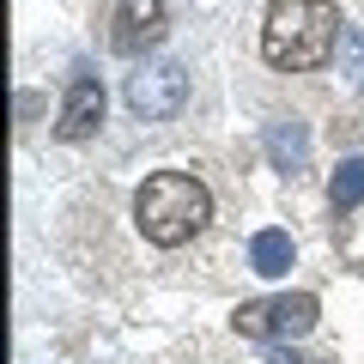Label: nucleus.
I'll return each instance as SVG.
<instances>
[{"mask_svg":"<svg viewBox=\"0 0 364 364\" xmlns=\"http://www.w3.org/2000/svg\"><path fill=\"white\" fill-rule=\"evenodd\" d=\"M340 25L346 18L334 0H273L267 25H261V55L279 73H310L340 49V37H346Z\"/></svg>","mask_w":364,"mask_h":364,"instance_id":"nucleus-1","label":"nucleus"},{"mask_svg":"<svg viewBox=\"0 0 364 364\" xmlns=\"http://www.w3.org/2000/svg\"><path fill=\"white\" fill-rule=\"evenodd\" d=\"M207 219H213V195H207V182L188 176V170H158L134 195V225L158 249L188 243L195 231H207Z\"/></svg>","mask_w":364,"mask_h":364,"instance_id":"nucleus-2","label":"nucleus"},{"mask_svg":"<svg viewBox=\"0 0 364 364\" xmlns=\"http://www.w3.org/2000/svg\"><path fill=\"white\" fill-rule=\"evenodd\" d=\"M316 316H322V304L310 298V291H286V298H249L237 304V334L243 340H304L316 328Z\"/></svg>","mask_w":364,"mask_h":364,"instance_id":"nucleus-3","label":"nucleus"},{"mask_svg":"<svg viewBox=\"0 0 364 364\" xmlns=\"http://www.w3.org/2000/svg\"><path fill=\"white\" fill-rule=\"evenodd\" d=\"M182 97H188V73H182L176 61H152V67H140V73H128V109L140 122L176 116Z\"/></svg>","mask_w":364,"mask_h":364,"instance_id":"nucleus-4","label":"nucleus"},{"mask_svg":"<svg viewBox=\"0 0 364 364\" xmlns=\"http://www.w3.org/2000/svg\"><path fill=\"white\" fill-rule=\"evenodd\" d=\"M170 31V13H164V0H122L116 13H109V49L116 55H146L158 49Z\"/></svg>","mask_w":364,"mask_h":364,"instance_id":"nucleus-5","label":"nucleus"},{"mask_svg":"<svg viewBox=\"0 0 364 364\" xmlns=\"http://www.w3.org/2000/svg\"><path fill=\"white\" fill-rule=\"evenodd\" d=\"M97 122H104V85L91 73H79L73 85H67V97H61V116H55V140H91L97 134Z\"/></svg>","mask_w":364,"mask_h":364,"instance_id":"nucleus-6","label":"nucleus"},{"mask_svg":"<svg viewBox=\"0 0 364 364\" xmlns=\"http://www.w3.org/2000/svg\"><path fill=\"white\" fill-rule=\"evenodd\" d=\"M249 267L261 273V279H279V273H291V231H255L249 237Z\"/></svg>","mask_w":364,"mask_h":364,"instance_id":"nucleus-7","label":"nucleus"},{"mask_svg":"<svg viewBox=\"0 0 364 364\" xmlns=\"http://www.w3.org/2000/svg\"><path fill=\"white\" fill-rule=\"evenodd\" d=\"M267 158L279 170H304V158H310V134H304V122H279V128H267Z\"/></svg>","mask_w":364,"mask_h":364,"instance_id":"nucleus-8","label":"nucleus"},{"mask_svg":"<svg viewBox=\"0 0 364 364\" xmlns=\"http://www.w3.org/2000/svg\"><path fill=\"white\" fill-rule=\"evenodd\" d=\"M328 200H334L340 213L364 207V158H346V164L334 170V182H328Z\"/></svg>","mask_w":364,"mask_h":364,"instance_id":"nucleus-9","label":"nucleus"},{"mask_svg":"<svg viewBox=\"0 0 364 364\" xmlns=\"http://www.w3.org/2000/svg\"><path fill=\"white\" fill-rule=\"evenodd\" d=\"M340 73H346V85L364 91V37H358V31L340 37Z\"/></svg>","mask_w":364,"mask_h":364,"instance_id":"nucleus-10","label":"nucleus"}]
</instances>
